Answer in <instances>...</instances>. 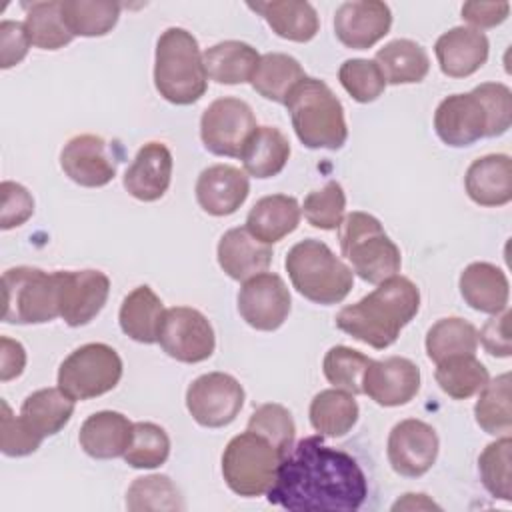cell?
<instances>
[{
    "instance_id": "6da1fadb",
    "label": "cell",
    "mask_w": 512,
    "mask_h": 512,
    "mask_svg": "<svg viewBox=\"0 0 512 512\" xmlns=\"http://www.w3.org/2000/svg\"><path fill=\"white\" fill-rule=\"evenodd\" d=\"M368 496V480L358 460L306 436L282 456L266 492L270 504L290 512H354Z\"/></svg>"
},
{
    "instance_id": "7a4b0ae2",
    "label": "cell",
    "mask_w": 512,
    "mask_h": 512,
    "mask_svg": "<svg viewBox=\"0 0 512 512\" xmlns=\"http://www.w3.org/2000/svg\"><path fill=\"white\" fill-rule=\"evenodd\" d=\"M420 290L406 276H390L362 300L344 306L336 314V326L348 336L384 350L392 346L400 330L418 314Z\"/></svg>"
},
{
    "instance_id": "3957f363",
    "label": "cell",
    "mask_w": 512,
    "mask_h": 512,
    "mask_svg": "<svg viewBox=\"0 0 512 512\" xmlns=\"http://www.w3.org/2000/svg\"><path fill=\"white\" fill-rule=\"evenodd\" d=\"M154 86L164 100L178 106L194 104L204 96L208 76L192 32L172 26L160 34L154 58Z\"/></svg>"
},
{
    "instance_id": "277c9868",
    "label": "cell",
    "mask_w": 512,
    "mask_h": 512,
    "mask_svg": "<svg viewBox=\"0 0 512 512\" xmlns=\"http://www.w3.org/2000/svg\"><path fill=\"white\" fill-rule=\"evenodd\" d=\"M284 106L290 112L298 140L312 150H338L348 140L344 108L330 86L306 76L294 86Z\"/></svg>"
},
{
    "instance_id": "5b68a950",
    "label": "cell",
    "mask_w": 512,
    "mask_h": 512,
    "mask_svg": "<svg viewBox=\"0 0 512 512\" xmlns=\"http://www.w3.org/2000/svg\"><path fill=\"white\" fill-rule=\"evenodd\" d=\"M284 266L296 292L314 304H338L354 286L352 268L314 238L294 244L286 254Z\"/></svg>"
},
{
    "instance_id": "8992f818",
    "label": "cell",
    "mask_w": 512,
    "mask_h": 512,
    "mask_svg": "<svg viewBox=\"0 0 512 512\" xmlns=\"http://www.w3.org/2000/svg\"><path fill=\"white\" fill-rule=\"evenodd\" d=\"M338 240L342 256L350 262L352 272L364 282L380 284L400 272V248L390 240L380 220L372 214H346L338 226Z\"/></svg>"
},
{
    "instance_id": "52a82bcc",
    "label": "cell",
    "mask_w": 512,
    "mask_h": 512,
    "mask_svg": "<svg viewBox=\"0 0 512 512\" xmlns=\"http://www.w3.org/2000/svg\"><path fill=\"white\" fill-rule=\"evenodd\" d=\"M2 320L8 324H44L60 316L58 274L32 266L2 274Z\"/></svg>"
},
{
    "instance_id": "ba28073f",
    "label": "cell",
    "mask_w": 512,
    "mask_h": 512,
    "mask_svg": "<svg viewBox=\"0 0 512 512\" xmlns=\"http://www.w3.org/2000/svg\"><path fill=\"white\" fill-rule=\"evenodd\" d=\"M282 452L264 436L246 430L234 436L222 454L226 486L244 498L262 496L274 482Z\"/></svg>"
},
{
    "instance_id": "9c48e42d",
    "label": "cell",
    "mask_w": 512,
    "mask_h": 512,
    "mask_svg": "<svg viewBox=\"0 0 512 512\" xmlns=\"http://www.w3.org/2000/svg\"><path fill=\"white\" fill-rule=\"evenodd\" d=\"M122 378L118 352L102 342H90L70 352L58 368V388L72 400H90L116 388Z\"/></svg>"
},
{
    "instance_id": "30bf717a",
    "label": "cell",
    "mask_w": 512,
    "mask_h": 512,
    "mask_svg": "<svg viewBox=\"0 0 512 512\" xmlns=\"http://www.w3.org/2000/svg\"><path fill=\"white\" fill-rule=\"evenodd\" d=\"M256 128L252 108L234 96L216 98L212 104H208L200 118L202 144L216 156L240 158Z\"/></svg>"
},
{
    "instance_id": "8fae6325",
    "label": "cell",
    "mask_w": 512,
    "mask_h": 512,
    "mask_svg": "<svg viewBox=\"0 0 512 512\" xmlns=\"http://www.w3.org/2000/svg\"><path fill=\"white\" fill-rule=\"evenodd\" d=\"M158 344L170 358L184 364H196L212 356L216 338L212 324L200 310L174 306L164 312Z\"/></svg>"
},
{
    "instance_id": "7c38bea8",
    "label": "cell",
    "mask_w": 512,
    "mask_h": 512,
    "mask_svg": "<svg viewBox=\"0 0 512 512\" xmlns=\"http://www.w3.org/2000/svg\"><path fill=\"white\" fill-rule=\"evenodd\" d=\"M242 406V384L224 372L202 374L186 390V408L204 428H222L232 424Z\"/></svg>"
},
{
    "instance_id": "4fadbf2b",
    "label": "cell",
    "mask_w": 512,
    "mask_h": 512,
    "mask_svg": "<svg viewBox=\"0 0 512 512\" xmlns=\"http://www.w3.org/2000/svg\"><path fill=\"white\" fill-rule=\"evenodd\" d=\"M292 298L284 280L274 272H260L248 278L238 292L242 320L262 332L278 330L288 318Z\"/></svg>"
},
{
    "instance_id": "5bb4252c",
    "label": "cell",
    "mask_w": 512,
    "mask_h": 512,
    "mask_svg": "<svg viewBox=\"0 0 512 512\" xmlns=\"http://www.w3.org/2000/svg\"><path fill=\"white\" fill-rule=\"evenodd\" d=\"M60 318L72 326L92 322L110 294V278L100 270H56Z\"/></svg>"
},
{
    "instance_id": "9a60e30c",
    "label": "cell",
    "mask_w": 512,
    "mask_h": 512,
    "mask_svg": "<svg viewBox=\"0 0 512 512\" xmlns=\"http://www.w3.org/2000/svg\"><path fill=\"white\" fill-rule=\"evenodd\" d=\"M436 430L416 418L398 422L388 436V462L392 470L406 478H418L426 474L438 456Z\"/></svg>"
},
{
    "instance_id": "2e32d148",
    "label": "cell",
    "mask_w": 512,
    "mask_h": 512,
    "mask_svg": "<svg viewBox=\"0 0 512 512\" xmlns=\"http://www.w3.org/2000/svg\"><path fill=\"white\" fill-rule=\"evenodd\" d=\"M116 164L118 160L110 152L108 142L96 134H78L60 152L64 174L84 188H100L112 182Z\"/></svg>"
},
{
    "instance_id": "e0dca14e",
    "label": "cell",
    "mask_w": 512,
    "mask_h": 512,
    "mask_svg": "<svg viewBox=\"0 0 512 512\" xmlns=\"http://www.w3.org/2000/svg\"><path fill=\"white\" fill-rule=\"evenodd\" d=\"M418 390L420 368L404 356L372 360L362 378V394L386 408L408 404Z\"/></svg>"
},
{
    "instance_id": "ac0fdd59",
    "label": "cell",
    "mask_w": 512,
    "mask_h": 512,
    "mask_svg": "<svg viewBox=\"0 0 512 512\" xmlns=\"http://www.w3.org/2000/svg\"><path fill=\"white\" fill-rule=\"evenodd\" d=\"M392 26V12L380 0L344 2L334 12V34L352 50H368L380 42Z\"/></svg>"
},
{
    "instance_id": "d6986e66",
    "label": "cell",
    "mask_w": 512,
    "mask_h": 512,
    "mask_svg": "<svg viewBox=\"0 0 512 512\" xmlns=\"http://www.w3.org/2000/svg\"><path fill=\"white\" fill-rule=\"evenodd\" d=\"M438 138L454 148H464L486 138L488 116L474 92L446 96L434 112Z\"/></svg>"
},
{
    "instance_id": "ffe728a7",
    "label": "cell",
    "mask_w": 512,
    "mask_h": 512,
    "mask_svg": "<svg viewBox=\"0 0 512 512\" xmlns=\"http://www.w3.org/2000/svg\"><path fill=\"white\" fill-rule=\"evenodd\" d=\"M194 192L206 214L230 216L246 202L250 182L244 170L230 164H214L200 172Z\"/></svg>"
},
{
    "instance_id": "44dd1931",
    "label": "cell",
    "mask_w": 512,
    "mask_h": 512,
    "mask_svg": "<svg viewBox=\"0 0 512 512\" xmlns=\"http://www.w3.org/2000/svg\"><path fill=\"white\" fill-rule=\"evenodd\" d=\"M172 152L162 142H146L124 172L126 192L142 202L160 200L172 180Z\"/></svg>"
},
{
    "instance_id": "7402d4cb",
    "label": "cell",
    "mask_w": 512,
    "mask_h": 512,
    "mask_svg": "<svg viewBox=\"0 0 512 512\" xmlns=\"http://www.w3.org/2000/svg\"><path fill=\"white\" fill-rule=\"evenodd\" d=\"M488 50L486 34L470 26H454L434 44L440 70L450 78L472 76L486 64Z\"/></svg>"
},
{
    "instance_id": "603a6c76",
    "label": "cell",
    "mask_w": 512,
    "mask_h": 512,
    "mask_svg": "<svg viewBox=\"0 0 512 512\" xmlns=\"http://www.w3.org/2000/svg\"><path fill=\"white\" fill-rule=\"evenodd\" d=\"M468 198L486 208L504 206L512 200V160L508 154L476 158L464 176Z\"/></svg>"
},
{
    "instance_id": "cb8c5ba5",
    "label": "cell",
    "mask_w": 512,
    "mask_h": 512,
    "mask_svg": "<svg viewBox=\"0 0 512 512\" xmlns=\"http://www.w3.org/2000/svg\"><path fill=\"white\" fill-rule=\"evenodd\" d=\"M218 264L220 268L238 282H246L248 278L266 272L272 262V248L256 240L246 226L244 228H230L222 234L218 242Z\"/></svg>"
},
{
    "instance_id": "d4e9b609",
    "label": "cell",
    "mask_w": 512,
    "mask_h": 512,
    "mask_svg": "<svg viewBox=\"0 0 512 512\" xmlns=\"http://www.w3.org/2000/svg\"><path fill=\"white\" fill-rule=\"evenodd\" d=\"M134 424L120 412L100 410L90 414L78 434L82 450L96 460H110L124 456L130 446Z\"/></svg>"
},
{
    "instance_id": "484cf974",
    "label": "cell",
    "mask_w": 512,
    "mask_h": 512,
    "mask_svg": "<svg viewBox=\"0 0 512 512\" xmlns=\"http://www.w3.org/2000/svg\"><path fill=\"white\" fill-rule=\"evenodd\" d=\"M464 302L478 312L498 314L508 308L510 286L506 274L490 262L468 264L458 280Z\"/></svg>"
},
{
    "instance_id": "4316f807",
    "label": "cell",
    "mask_w": 512,
    "mask_h": 512,
    "mask_svg": "<svg viewBox=\"0 0 512 512\" xmlns=\"http://www.w3.org/2000/svg\"><path fill=\"white\" fill-rule=\"evenodd\" d=\"M300 224V206L294 196L270 194L260 198L246 216V230L264 244L280 242Z\"/></svg>"
},
{
    "instance_id": "83f0119b",
    "label": "cell",
    "mask_w": 512,
    "mask_h": 512,
    "mask_svg": "<svg viewBox=\"0 0 512 512\" xmlns=\"http://www.w3.org/2000/svg\"><path fill=\"white\" fill-rule=\"evenodd\" d=\"M274 34L292 42H310L320 28L318 14L310 2L298 0H272V2H250Z\"/></svg>"
},
{
    "instance_id": "f1b7e54d",
    "label": "cell",
    "mask_w": 512,
    "mask_h": 512,
    "mask_svg": "<svg viewBox=\"0 0 512 512\" xmlns=\"http://www.w3.org/2000/svg\"><path fill=\"white\" fill-rule=\"evenodd\" d=\"M260 54L254 46L240 40H224L202 54L206 76L218 84H244L252 80Z\"/></svg>"
},
{
    "instance_id": "f546056e",
    "label": "cell",
    "mask_w": 512,
    "mask_h": 512,
    "mask_svg": "<svg viewBox=\"0 0 512 512\" xmlns=\"http://www.w3.org/2000/svg\"><path fill=\"white\" fill-rule=\"evenodd\" d=\"M164 304L150 286L134 288L120 306L118 322L126 336L140 344L158 342L160 324L164 318Z\"/></svg>"
},
{
    "instance_id": "4dcf8cb0",
    "label": "cell",
    "mask_w": 512,
    "mask_h": 512,
    "mask_svg": "<svg viewBox=\"0 0 512 512\" xmlns=\"http://www.w3.org/2000/svg\"><path fill=\"white\" fill-rule=\"evenodd\" d=\"M74 402L60 388H40L28 394L20 406V418L42 440L58 434L74 414Z\"/></svg>"
},
{
    "instance_id": "1f68e13d",
    "label": "cell",
    "mask_w": 512,
    "mask_h": 512,
    "mask_svg": "<svg viewBox=\"0 0 512 512\" xmlns=\"http://www.w3.org/2000/svg\"><path fill=\"white\" fill-rule=\"evenodd\" d=\"M374 62L384 74L386 84H418L428 76V52L414 40L398 38L376 52Z\"/></svg>"
},
{
    "instance_id": "d6a6232c",
    "label": "cell",
    "mask_w": 512,
    "mask_h": 512,
    "mask_svg": "<svg viewBox=\"0 0 512 512\" xmlns=\"http://www.w3.org/2000/svg\"><path fill=\"white\" fill-rule=\"evenodd\" d=\"M288 158L290 142L274 126H258L240 154L244 172L254 178H272L280 174Z\"/></svg>"
},
{
    "instance_id": "836d02e7",
    "label": "cell",
    "mask_w": 512,
    "mask_h": 512,
    "mask_svg": "<svg viewBox=\"0 0 512 512\" xmlns=\"http://www.w3.org/2000/svg\"><path fill=\"white\" fill-rule=\"evenodd\" d=\"M358 402L354 400V394L338 390V388H328L320 390L312 402H310V424L312 428L330 438L344 436L352 430V426L358 422Z\"/></svg>"
},
{
    "instance_id": "e575fe53",
    "label": "cell",
    "mask_w": 512,
    "mask_h": 512,
    "mask_svg": "<svg viewBox=\"0 0 512 512\" xmlns=\"http://www.w3.org/2000/svg\"><path fill=\"white\" fill-rule=\"evenodd\" d=\"M304 78L306 74L296 58L282 52H268L260 56L250 84L262 98L284 104L294 86Z\"/></svg>"
},
{
    "instance_id": "d590c367",
    "label": "cell",
    "mask_w": 512,
    "mask_h": 512,
    "mask_svg": "<svg viewBox=\"0 0 512 512\" xmlns=\"http://www.w3.org/2000/svg\"><path fill=\"white\" fill-rule=\"evenodd\" d=\"M436 382L454 400H466L480 392L490 380L488 368L474 354H458L438 362Z\"/></svg>"
},
{
    "instance_id": "8d00e7d4",
    "label": "cell",
    "mask_w": 512,
    "mask_h": 512,
    "mask_svg": "<svg viewBox=\"0 0 512 512\" xmlns=\"http://www.w3.org/2000/svg\"><path fill=\"white\" fill-rule=\"evenodd\" d=\"M24 28L30 42L42 50H58L72 42V32L62 18V2H32L24 4Z\"/></svg>"
},
{
    "instance_id": "74e56055",
    "label": "cell",
    "mask_w": 512,
    "mask_h": 512,
    "mask_svg": "<svg viewBox=\"0 0 512 512\" xmlns=\"http://www.w3.org/2000/svg\"><path fill=\"white\" fill-rule=\"evenodd\" d=\"M478 348V330L472 322L450 316L430 326L426 334V354L432 362H442L458 354H474Z\"/></svg>"
},
{
    "instance_id": "f35d334b",
    "label": "cell",
    "mask_w": 512,
    "mask_h": 512,
    "mask_svg": "<svg viewBox=\"0 0 512 512\" xmlns=\"http://www.w3.org/2000/svg\"><path fill=\"white\" fill-rule=\"evenodd\" d=\"M476 424L492 436H510L512 410H510V374L504 372L488 380L480 390L474 406Z\"/></svg>"
},
{
    "instance_id": "ab89813d",
    "label": "cell",
    "mask_w": 512,
    "mask_h": 512,
    "mask_svg": "<svg viewBox=\"0 0 512 512\" xmlns=\"http://www.w3.org/2000/svg\"><path fill=\"white\" fill-rule=\"evenodd\" d=\"M118 2H94V0H64L62 18L72 36L96 38L108 34L120 16Z\"/></svg>"
},
{
    "instance_id": "60d3db41",
    "label": "cell",
    "mask_w": 512,
    "mask_h": 512,
    "mask_svg": "<svg viewBox=\"0 0 512 512\" xmlns=\"http://www.w3.org/2000/svg\"><path fill=\"white\" fill-rule=\"evenodd\" d=\"M126 508L140 510H184V500L176 484L164 474L136 478L126 492Z\"/></svg>"
},
{
    "instance_id": "b9f144b4",
    "label": "cell",
    "mask_w": 512,
    "mask_h": 512,
    "mask_svg": "<svg viewBox=\"0 0 512 512\" xmlns=\"http://www.w3.org/2000/svg\"><path fill=\"white\" fill-rule=\"evenodd\" d=\"M372 358L366 354L348 348V346H332L322 362V372L326 380L344 392L362 394V378Z\"/></svg>"
},
{
    "instance_id": "7bdbcfd3",
    "label": "cell",
    "mask_w": 512,
    "mask_h": 512,
    "mask_svg": "<svg viewBox=\"0 0 512 512\" xmlns=\"http://www.w3.org/2000/svg\"><path fill=\"white\" fill-rule=\"evenodd\" d=\"M510 452H512V440L510 436H502L496 442H490L478 458V472L484 488L494 498L504 502L512 500Z\"/></svg>"
},
{
    "instance_id": "ee69618b",
    "label": "cell",
    "mask_w": 512,
    "mask_h": 512,
    "mask_svg": "<svg viewBox=\"0 0 512 512\" xmlns=\"http://www.w3.org/2000/svg\"><path fill=\"white\" fill-rule=\"evenodd\" d=\"M170 438L154 422H134V432L124 460L132 468H158L168 460Z\"/></svg>"
},
{
    "instance_id": "f6af8a7d",
    "label": "cell",
    "mask_w": 512,
    "mask_h": 512,
    "mask_svg": "<svg viewBox=\"0 0 512 512\" xmlns=\"http://www.w3.org/2000/svg\"><path fill=\"white\" fill-rule=\"evenodd\" d=\"M338 80L342 88L360 104L374 102L378 96H382L386 88L382 70L374 60L366 58H350L342 62L338 70Z\"/></svg>"
},
{
    "instance_id": "bcb514c9",
    "label": "cell",
    "mask_w": 512,
    "mask_h": 512,
    "mask_svg": "<svg viewBox=\"0 0 512 512\" xmlns=\"http://www.w3.org/2000/svg\"><path fill=\"white\" fill-rule=\"evenodd\" d=\"M346 210V194L340 182L330 180L320 190H312L302 204L308 224L320 230H338Z\"/></svg>"
},
{
    "instance_id": "7dc6e473",
    "label": "cell",
    "mask_w": 512,
    "mask_h": 512,
    "mask_svg": "<svg viewBox=\"0 0 512 512\" xmlns=\"http://www.w3.org/2000/svg\"><path fill=\"white\" fill-rule=\"evenodd\" d=\"M246 430H252L270 440L282 452V456L292 448L296 436V424L292 420V414L288 412V408L276 402L258 406L252 412Z\"/></svg>"
},
{
    "instance_id": "c3c4849f",
    "label": "cell",
    "mask_w": 512,
    "mask_h": 512,
    "mask_svg": "<svg viewBox=\"0 0 512 512\" xmlns=\"http://www.w3.org/2000/svg\"><path fill=\"white\" fill-rule=\"evenodd\" d=\"M488 116L486 138L502 136L512 124V92L502 82H484L472 90Z\"/></svg>"
},
{
    "instance_id": "681fc988",
    "label": "cell",
    "mask_w": 512,
    "mask_h": 512,
    "mask_svg": "<svg viewBox=\"0 0 512 512\" xmlns=\"http://www.w3.org/2000/svg\"><path fill=\"white\" fill-rule=\"evenodd\" d=\"M2 418H0V450L6 456H28L36 452L42 444V438L34 434L20 416H14L8 402L2 400Z\"/></svg>"
},
{
    "instance_id": "f907efd6",
    "label": "cell",
    "mask_w": 512,
    "mask_h": 512,
    "mask_svg": "<svg viewBox=\"0 0 512 512\" xmlns=\"http://www.w3.org/2000/svg\"><path fill=\"white\" fill-rule=\"evenodd\" d=\"M2 192V214L0 228L10 230L22 226L34 214V198L32 194L18 182L4 180L0 184Z\"/></svg>"
},
{
    "instance_id": "816d5d0a",
    "label": "cell",
    "mask_w": 512,
    "mask_h": 512,
    "mask_svg": "<svg viewBox=\"0 0 512 512\" xmlns=\"http://www.w3.org/2000/svg\"><path fill=\"white\" fill-rule=\"evenodd\" d=\"M30 38L24 24L14 20H2L0 24V66L12 68L24 60L30 48Z\"/></svg>"
},
{
    "instance_id": "f5cc1de1",
    "label": "cell",
    "mask_w": 512,
    "mask_h": 512,
    "mask_svg": "<svg viewBox=\"0 0 512 512\" xmlns=\"http://www.w3.org/2000/svg\"><path fill=\"white\" fill-rule=\"evenodd\" d=\"M478 340L482 342L484 350L490 356L508 358L512 354V340H510V312L508 308L494 314L478 332Z\"/></svg>"
},
{
    "instance_id": "db71d44e",
    "label": "cell",
    "mask_w": 512,
    "mask_h": 512,
    "mask_svg": "<svg viewBox=\"0 0 512 512\" xmlns=\"http://www.w3.org/2000/svg\"><path fill=\"white\" fill-rule=\"evenodd\" d=\"M508 2H466L462 6V18L470 22L476 30L494 28L508 18Z\"/></svg>"
},
{
    "instance_id": "11a10c76",
    "label": "cell",
    "mask_w": 512,
    "mask_h": 512,
    "mask_svg": "<svg viewBox=\"0 0 512 512\" xmlns=\"http://www.w3.org/2000/svg\"><path fill=\"white\" fill-rule=\"evenodd\" d=\"M26 366V350L20 342L2 336L0 338V380L8 382L18 378Z\"/></svg>"
}]
</instances>
